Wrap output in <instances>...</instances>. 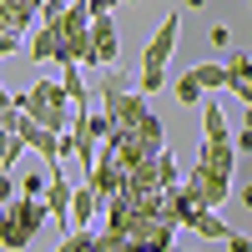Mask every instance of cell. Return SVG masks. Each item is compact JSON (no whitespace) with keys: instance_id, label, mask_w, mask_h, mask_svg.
<instances>
[{"instance_id":"1","label":"cell","mask_w":252,"mask_h":252,"mask_svg":"<svg viewBox=\"0 0 252 252\" xmlns=\"http://www.w3.org/2000/svg\"><path fill=\"white\" fill-rule=\"evenodd\" d=\"M46 222H56L46 197H26V192L5 197V202H0V247H5V252H26Z\"/></svg>"},{"instance_id":"2","label":"cell","mask_w":252,"mask_h":252,"mask_svg":"<svg viewBox=\"0 0 252 252\" xmlns=\"http://www.w3.org/2000/svg\"><path fill=\"white\" fill-rule=\"evenodd\" d=\"M10 101H20L26 116L56 126V131H66V126L76 121V101H71V91H66V81H35L31 91H10Z\"/></svg>"},{"instance_id":"3","label":"cell","mask_w":252,"mask_h":252,"mask_svg":"<svg viewBox=\"0 0 252 252\" xmlns=\"http://www.w3.org/2000/svg\"><path fill=\"white\" fill-rule=\"evenodd\" d=\"M177 35H182V15L172 10V15H161V26H157V35L146 40V56H141V81L136 86L146 91V96H157L161 91V71H166V61H172V51H177Z\"/></svg>"},{"instance_id":"4","label":"cell","mask_w":252,"mask_h":252,"mask_svg":"<svg viewBox=\"0 0 252 252\" xmlns=\"http://www.w3.org/2000/svg\"><path fill=\"white\" fill-rule=\"evenodd\" d=\"M187 192H192L202 207H222L227 197H232V172H217V166H207V161H192Z\"/></svg>"},{"instance_id":"5","label":"cell","mask_w":252,"mask_h":252,"mask_svg":"<svg viewBox=\"0 0 252 252\" xmlns=\"http://www.w3.org/2000/svg\"><path fill=\"white\" fill-rule=\"evenodd\" d=\"M86 182L101 192V202H111L121 187H126V166H121V157H116V146L111 141H101V152H96V166L86 172Z\"/></svg>"},{"instance_id":"6","label":"cell","mask_w":252,"mask_h":252,"mask_svg":"<svg viewBox=\"0 0 252 252\" xmlns=\"http://www.w3.org/2000/svg\"><path fill=\"white\" fill-rule=\"evenodd\" d=\"M121 35L111 26V15H91V66H116Z\"/></svg>"},{"instance_id":"7","label":"cell","mask_w":252,"mask_h":252,"mask_svg":"<svg viewBox=\"0 0 252 252\" xmlns=\"http://www.w3.org/2000/svg\"><path fill=\"white\" fill-rule=\"evenodd\" d=\"M31 61H35V66H46V61H56L61 56V26H56V20H35V35H31Z\"/></svg>"},{"instance_id":"8","label":"cell","mask_w":252,"mask_h":252,"mask_svg":"<svg viewBox=\"0 0 252 252\" xmlns=\"http://www.w3.org/2000/svg\"><path fill=\"white\" fill-rule=\"evenodd\" d=\"M46 0H0V26L10 31H31V20H40Z\"/></svg>"},{"instance_id":"9","label":"cell","mask_w":252,"mask_h":252,"mask_svg":"<svg viewBox=\"0 0 252 252\" xmlns=\"http://www.w3.org/2000/svg\"><path fill=\"white\" fill-rule=\"evenodd\" d=\"M237 141H217V136H207L202 141V152H197V161H207V166H217V172H237Z\"/></svg>"},{"instance_id":"10","label":"cell","mask_w":252,"mask_h":252,"mask_svg":"<svg viewBox=\"0 0 252 252\" xmlns=\"http://www.w3.org/2000/svg\"><path fill=\"white\" fill-rule=\"evenodd\" d=\"M197 197L187 192V182H177V187H166V217H172L177 227H192V217H197Z\"/></svg>"},{"instance_id":"11","label":"cell","mask_w":252,"mask_h":252,"mask_svg":"<svg viewBox=\"0 0 252 252\" xmlns=\"http://www.w3.org/2000/svg\"><path fill=\"white\" fill-rule=\"evenodd\" d=\"M227 71H232V86H227V91L247 106V101H252V56L247 51H232V56H227Z\"/></svg>"},{"instance_id":"12","label":"cell","mask_w":252,"mask_h":252,"mask_svg":"<svg viewBox=\"0 0 252 252\" xmlns=\"http://www.w3.org/2000/svg\"><path fill=\"white\" fill-rule=\"evenodd\" d=\"M192 232H197V237H207V242H232V227H227V222L217 217V207H197Z\"/></svg>"},{"instance_id":"13","label":"cell","mask_w":252,"mask_h":252,"mask_svg":"<svg viewBox=\"0 0 252 252\" xmlns=\"http://www.w3.org/2000/svg\"><path fill=\"white\" fill-rule=\"evenodd\" d=\"M71 192H76V187H71L66 177H51V192H46V202H51V217L61 222V232L71 227Z\"/></svg>"},{"instance_id":"14","label":"cell","mask_w":252,"mask_h":252,"mask_svg":"<svg viewBox=\"0 0 252 252\" xmlns=\"http://www.w3.org/2000/svg\"><path fill=\"white\" fill-rule=\"evenodd\" d=\"M197 81H202V86L207 91H227V86H232V71H227V61H197Z\"/></svg>"},{"instance_id":"15","label":"cell","mask_w":252,"mask_h":252,"mask_svg":"<svg viewBox=\"0 0 252 252\" xmlns=\"http://www.w3.org/2000/svg\"><path fill=\"white\" fill-rule=\"evenodd\" d=\"M61 252H101V232H91V227H66V232H61Z\"/></svg>"},{"instance_id":"16","label":"cell","mask_w":252,"mask_h":252,"mask_svg":"<svg viewBox=\"0 0 252 252\" xmlns=\"http://www.w3.org/2000/svg\"><path fill=\"white\" fill-rule=\"evenodd\" d=\"M202 131L217 136V141H232V126H227V111L217 101H202Z\"/></svg>"},{"instance_id":"17","label":"cell","mask_w":252,"mask_h":252,"mask_svg":"<svg viewBox=\"0 0 252 252\" xmlns=\"http://www.w3.org/2000/svg\"><path fill=\"white\" fill-rule=\"evenodd\" d=\"M172 91H177L182 106H202V96H207V86L197 81V71H182V76L172 81Z\"/></svg>"},{"instance_id":"18","label":"cell","mask_w":252,"mask_h":252,"mask_svg":"<svg viewBox=\"0 0 252 252\" xmlns=\"http://www.w3.org/2000/svg\"><path fill=\"white\" fill-rule=\"evenodd\" d=\"M61 81H66L76 106H91V91H86V81H81V61H66V66H61Z\"/></svg>"},{"instance_id":"19","label":"cell","mask_w":252,"mask_h":252,"mask_svg":"<svg viewBox=\"0 0 252 252\" xmlns=\"http://www.w3.org/2000/svg\"><path fill=\"white\" fill-rule=\"evenodd\" d=\"M101 71H106V81H101V101L116 96V91H131V81L121 76V66H101Z\"/></svg>"},{"instance_id":"20","label":"cell","mask_w":252,"mask_h":252,"mask_svg":"<svg viewBox=\"0 0 252 252\" xmlns=\"http://www.w3.org/2000/svg\"><path fill=\"white\" fill-rule=\"evenodd\" d=\"M15 187H20L26 197H46V192H51V172H46V177H35V172H31V177H15Z\"/></svg>"},{"instance_id":"21","label":"cell","mask_w":252,"mask_h":252,"mask_svg":"<svg viewBox=\"0 0 252 252\" xmlns=\"http://www.w3.org/2000/svg\"><path fill=\"white\" fill-rule=\"evenodd\" d=\"M177 182H187V177H182L177 157H172V152H166V146H161V187H177Z\"/></svg>"},{"instance_id":"22","label":"cell","mask_w":252,"mask_h":252,"mask_svg":"<svg viewBox=\"0 0 252 252\" xmlns=\"http://www.w3.org/2000/svg\"><path fill=\"white\" fill-rule=\"evenodd\" d=\"M20 35H26V31H10V26H0V56H15V51H20Z\"/></svg>"},{"instance_id":"23","label":"cell","mask_w":252,"mask_h":252,"mask_svg":"<svg viewBox=\"0 0 252 252\" xmlns=\"http://www.w3.org/2000/svg\"><path fill=\"white\" fill-rule=\"evenodd\" d=\"M207 40H212L217 51H227V46H232V31H227V26H212V35H207Z\"/></svg>"},{"instance_id":"24","label":"cell","mask_w":252,"mask_h":252,"mask_svg":"<svg viewBox=\"0 0 252 252\" xmlns=\"http://www.w3.org/2000/svg\"><path fill=\"white\" fill-rule=\"evenodd\" d=\"M86 5H91V15H111L116 5H126V0H86Z\"/></svg>"},{"instance_id":"25","label":"cell","mask_w":252,"mask_h":252,"mask_svg":"<svg viewBox=\"0 0 252 252\" xmlns=\"http://www.w3.org/2000/svg\"><path fill=\"white\" fill-rule=\"evenodd\" d=\"M237 152L252 157V126H247V121H242V131H237Z\"/></svg>"},{"instance_id":"26","label":"cell","mask_w":252,"mask_h":252,"mask_svg":"<svg viewBox=\"0 0 252 252\" xmlns=\"http://www.w3.org/2000/svg\"><path fill=\"white\" fill-rule=\"evenodd\" d=\"M237 197H242V207H247V212H252V182L242 187V192H237Z\"/></svg>"},{"instance_id":"27","label":"cell","mask_w":252,"mask_h":252,"mask_svg":"<svg viewBox=\"0 0 252 252\" xmlns=\"http://www.w3.org/2000/svg\"><path fill=\"white\" fill-rule=\"evenodd\" d=\"M242 121H247V126H252V101H247V106H242Z\"/></svg>"},{"instance_id":"28","label":"cell","mask_w":252,"mask_h":252,"mask_svg":"<svg viewBox=\"0 0 252 252\" xmlns=\"http://www.w3.org/2000/svg\"><path fill=\"white\" fill-rule=\"evenodd\" d=\"M182 5H192V10H197V5H207V0H182Z\"/></svg>"},{"instance_id":"29","label":"cell","mask_w":252,"mask_h":252,"mask_svg":"<svg viewBox=\"0 0 252 252\" xmlns=\"http://www.w3.org/2000/svg\"><path fill=\"white\" fill-rule=\"evenodd\" d=\"M126 5H141V0H126Z\"/></svg>"},{"instance_id":"30","label":"cell","mask_w":252,"mask_h":252,"mask_svg":"<svg viewBox=\"0 0 252 252\" xmlns=\"http://www.w3.org/2000/svg\"><path fill=\"white\" fill-rule=\"evenodd\" d=\"M247 5H252V0H247Z\"/></svg>"}]
</instances>
